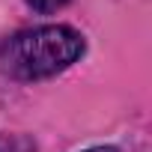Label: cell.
<instances>
[{"label":"cell","mask_w":152,"mask_h":152,"mask_svg":"<svg viewBox=\"0 0 152 152\" xmlns=\"http://www.w3.org/2000/svg\"><path fill=\"white\" fill-rule=\"evenodd\" d=\"M87 152H119L116 146H96V149H87Z\"/></svg>","instance_id":"277c9868"},{"label":"cell","mask_w":152,"mask_h":152,"mask_svg":"<svg viewBox=\"0 0 152 152\" xmlns=\"http://www.w3.org/2000/svg\"><path fill=\"white\" fill-rule=\"evenodd\" d=\"M27 3L36 9V12H42V15H48V12H57V9H63L69 0H27Z\"/></svg>","instance_id":"7a4b0ae2"},{"label":"cell","mask_w":152,"mask_h":152,"mask_svg":"<svg viewBox=\"0 0 152 152\" xmlns=\"http://www.w3.org/2000/svg\"><path fill=\"white\" fill-rule=\"evenodd\" d=\"M84 36L66 24H45L15 33L3 45V66L21 81H39L69 69L84 54Z\"/></svg>","instance_id":"6da1fadb"},{"label":"cell","mask_w":152,"mask_h":152,"mask_svg":"<svg viewBox=\"0 0 152 152\" xmlns=\"http://www.w3.org/2000/svg\"><path fill=\"white\" fill-rule=\"evenodd\" d=\"M0 152H30V146L27 143H21V140H0Z\"/></svg>","instance_id":"3957f363"}]
</instances>
